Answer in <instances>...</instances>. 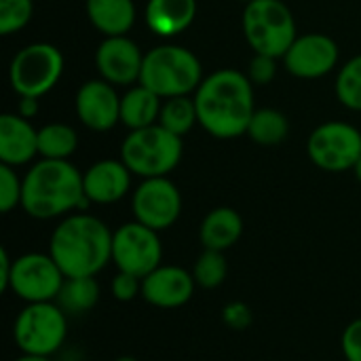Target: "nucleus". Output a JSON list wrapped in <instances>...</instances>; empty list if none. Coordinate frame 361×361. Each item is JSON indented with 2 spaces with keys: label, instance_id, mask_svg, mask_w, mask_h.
<instances>
[{
  "label": "nucleus",
  "instance_id": "10",
  "mask_svg": "<svg viewBox=\"0 0 361 361\" xmlns=\"http://www.w3.org/2000/svg\"><path fill=\"white\" fill-rule=\"evenodd\" d=\"M66 281L63 271L49 252H27L13 260L8 290L21 302H53Z\"/></svg>",
  "mask_w": 361,
  "mask_h": 361
},
{
  "label": "nucleus",
  "instance_id": "40",
  "mask_svg": "<svg viewBox=\"0 0 361 361\" xmlns=\"http://www.w3.org/2000/svg\"><path fill=\"white\" fill-rule=\"evenodd\" d=\"M241 2H245V4H247V2H252V0H241Z\"/></svg>",
  "mask_w": 361,
  "mask_h": 361
},
{
  "label": "nucleus",
  "instance_id": "7",
  "mask_svg": "<svg viewBox=\"0 0 361 361\" xmlns=\"http://www.w3.org/2000/svg\"><path fill=\"white\" fill-rule=\"evenodd\" d=\"M243 36L254 53L283 57L296 40V21L286 0H252L243 8Z\"/></svg>",
  "mask_w": 361,
  "mask_h": 361
},
{
  "label": "nucleus",
  "instance_id": "19",
  "mask_svg": "<svg viewBox=\"0 0 361 361\" xmlns=\"http://www.w3.org/2000/svg\"><path fill=\"white\" fill-rule=\"evenodd\" d=\"M197 17V0H148L144 21L161 38H173L188 30Z\"/></svg>",
  "mask_w": 361,
  "mask_h": 361
},
{
  "label": "nucleus",
  "instance_id": "9",
  "mask_svg": "<svg viewBox=\"0 0 361 361\" xmlns=\"http://www.w3.org/2000/svg\"><path fill=\"white\" fill-rule=\"evenodd\" d=\"M307 152L311 163L322 171H349L361 157V131L345 121L322 123L311 131L307 140Z\"/></svg>",
  "mask_w": 361,
  "mask_h": 361
},
{
  "label": "nucleus",
  "instance_id": "22",
  "mask_svg": "<svg viewBox=\"0 0 361 361\" xmlns=\"http://www.w3.org/2000/svg\"><path fill=\"white\" fill-rule=\"evenodd\" d=\"M163 99L144 85H133L121 95V123L129 129H144L159 123Z\"/></svg>",
  "mask_w": 361,
  "mask_h": 361
},
{
  "label": "nucleus",
  "instance_id": "36",
  "mask_svg": "<svg viewBox=\"0 0 361 361\" xmlns=\"http://www.w3.org/2000/svg\"><path fill=\"white\" fill-rule=\"evenodd\" d=\"M17 114H21L23 118L32 121L38 114V97H19Z\"/></svg>",
  "mask_w": 361,
  "mask_h": 361
},
{
  "label": "nucleus",
  "instance_id": "35",
  "mask_svg": "<svg viewBox=\"0 0 361 361\" xmlns=\"http://www.w3.org/2000/svg\"><path fill=\"white\" fill-rule=\"evenodd\" d=\"M13 256L8 254L6 247L0 250V292L6 294L8 290V281H11V271H13Z\"/></svg>",
  "mask_w": 361,
  "mask_h": 361
},
{
  "label": "nucleus",
  "instance_id": "27",
  "mask_svg": "<svg viewBox=\"0 0 361 361\" xmlns=\"http://www.w3.org/2000/svg\"><path fill=\"white\" fill-rule=\"evenodd\" d=\"M192 277L197 281V288L203 290H216L220 288L228 277V262L224 252L216 250H203L192 267Z\"/></svg>",
  "mask_w": 361,
  "mask_h": 361
},
{
  "label": "nucleus",
  "instance_id": "18",
  "mask_svg": "<svg viewBox=\"0 0 361 361\" xmlns=\"http://www.w3.org/2000/svg\"><path fill=\"white\" fill-rule=\"evenodd\" d=\"M38 157V129L17 112L0 114V163L11 167L32 165Z\"/></svg>",
  "mask_w": 361,
  "mask_h": 361
},
{
  "label": "nucleus",
  "instance_id": "34",
  "mask_svg": "<svg viewBox=\"0 0 361 361\" xmlns=\"http://www.w3.org/2000/svg\"><path fill=\"white\" fill-rule=\"evenodd\" d=\"M341 349L345 361H361V317L353 319L341 336Z\"/></svg>",
  "mask_w": 361,
  "mask_h": 361
},
{
  "label": "nucleus",
  "instance_id": "28",
  "mask_svg": "<svg viewBox=\"0 0 361 361\" xmlns=\"http://www.w3.org/2000/svg\"><path fill=\"white\" fill-rule=\"evenodd\" d=\"M334 89L338 102L345 108L361 112V55L351 57L347 63L341 66Z\"/></svg>",
  "mask_w": 361,
  "mask_h": 361
},
{
  "label": "nucleus",
  "instance_id": "2",
  "mask_svg": "<svg viewBox=\"0 0 361 361\" xmlns=\"http://www.w3.org/2000/svg\"><path fill=\"white\" fill-rule=\"evenodd\" d=\"M112 235L97 216L74 212L53 228L49 254L66 277H97L112 262Z\"/></svg>",
  "mask_w": 361,
  "mask_h": 361
},
{
  "label": "nucleus",
  "instance_id": "38",
  "mask_svg": "<svg viewBox=\"0 0 361 361\" xmlns=\"http://www.w3.org/2000/svg\"><path fill=\"white\" fill-rule=\"evenodd\" d=\"M353 171H355V178L360 180V184H361V157H360V161L355 163V167H353Z\"/></svg>",
  "mask_w": 361,
  "mask_h": 361
},
{
  "label": "nucleus",
  "instance_id": "24",
  "mask_svg": "<svg viewBox=\"0 0 361 361\" xmlns=\"http://www.w3.org/2000/svg\"><path fill=\"white\" fill-rule=\"evenodd\" d=\"M78 148V133L66 123H47L38 129V157L70 161Z\"/></svg>",
  "mask_w": 361,
  "mask_h": 361
},
{
  "label": "nucleus",
  "instance_id": "26",
  "mask_svg": "<svg viewBox=\"0 0 361 361\" xmlns=\"http://www.w3.org/2000/svg\"><path fill=\"white\" fill-rule=\"evenodd\" d=\"M197 123H199V114H197L195 97L180 95V97L163 99L161 114H159V125L161 127H165L167 131L184 137Z\"/></svg>",
  "mask_w": 361,
  "mask_h": 361
},
{
  "label": "nucleus",
  "instance_id": "37",
  "mask_svg": "<svg viewBox=\"0 0 361 361\" xmlns=\"http://www.w3.org/2000/svg\"><path fill=\"white\" fill-rule=\"evenodd\" d=\"M13 361H53V357H36V355H19V357H15Z\"/></svg>",
  "mask_w": 361,
  "mask_h": 361
},
{
  "label": "nucleus",
  "instance_id": "33",
  "mask_svg": "<svg viewBox=\"0 0 361 361\" xmlns=\"http://www.w3.org/2000/svg\"><path fill=\"white\" fill-rule=\"evenodd\" d=\"M222 322L226 328H231L235 332H243L254 324V313L245 302L233 300L222 309Z\"/></svg>",
  "mask_w": 361,
  "mask_h": 361
},
{
  "label": "nucleus",
  "instance_id": "15",
  "mask_svg": "<svg viewBox=\"0 0 361 361\" xmlns=\"http://www.w3.org/2000/svg\"><path fill=\"white\" fill-rule=\"evenodd\" d=\"M76 118L91 131L104 133L121 123V95L104 78L82 82L74 97Z\"/></svg>",
  "mask_w": 361,
  "mask_h": 361
},
{
  "label": "nucleus",
  "instance_id": "39",
  "mask_svg": "<svg viewBox=\"0 0 361 361\" xmlns=\"http://www.w3.org/2000/svg\"><path fill=\"white\" fill-rule=\"evenodd\" d=\"M114 361H137L135 357H131V355H123V357H116Z\"/></svg>",
  "mask_w": 361,
  "mask_h": 361
},
{
  "label": "nucleus",
  "instance_id": "21",
  "mask_svg": "<svg viewBox=\"0 0 361 361\" xmlns=\"http://www.w3.org/2000/svg\"><path fill=\"white\" fill-rule=\"evenodd\" d=\"M91 25L104 36H127L135 23L133 0H85Z\"/></svg>",
  "mask_w": 361,
  "mask_h": 361
},
{
  "label": "nucleus",
  "instance_id": "8",
  "mask_svg": "<svg viewBox=\"0 0 361 361\" xmlns=\"http://www.w3.org/2000/svg\"><path fill=\"white\" fill-rule=\"evenodd\" d=\"M63 53L51 42H30L21 47L8 63V82L19 97H42L63 74Z\"/></svg>",
  "mask_w": 361,
  "mask_h": 361
},
{
  "label": "nucleus",
  "instance_id": "11",
  "mask_svg": "<svg viewBox=\"0 0 361 361\" xmlns=\"http://www.w3.org/2000/svg\"><path fill=\"white\" fill-rule=\"evenodd\" d=\"M112 264L116 271L144 279L163 264V241L159 231L131 220L121 224L112 235Z\"/></svg>",
  "mask_w": 361,
  "mask_h": 361
},
{
  "label": "nucleus",
  "instance_id": "30",
  "mask_svg": "<svg viewBox=\"0 0 361 361\" xmlns=\"http://www.w3.org/2000/svg\"><path fill=\"white\" fill-rule=\"evenodd\" d=\"M23 195V178L17 173V167L0 163V212L11 214L13 209L21 207Z\"/></svg>",
  "mask_w": 361,
  "mask_h": 361
},
{
  "label": "nucleus",
  "instance_id": "29",
  "mask_svg": "<svg viewBox=\"0 0 361 361\" xmlns=\"http://www.w3.org/2000/svg\"><path fill=\"white\" fill-rule=\"evenodd\" d=\"M34 15V0H0V34L11 36L23 30Z\"/></svg>",
  "mask_w": 361,
  "mask_h": 361
},
{
  "label": "nucleus",
  "instance_id": "31",
  "mask_svg": "<svg viewBox=\"0 0 361 361\" xmlns=\"http://www.w3.org/2000/svg\"><path fill=\"white\" fill-rule=\"evenodd\" d=\"M247 78L254 87H262V85H271L277 76V57L271 55H262V53H254V57L247 63Z\"/></svg>",
  "mask_w": 361,
  "mask_h": 361
},
{
  "label": "nucleus",
  "instance_id": "32",
  "mask_svg": "<svg viewBox=\"0 0 361 361\" xmlns=\"http://www.w3.org/2000/svg\"><path fill=\"white\" fill-rule=\"evenodd\" d=\"M110 296L116 302H131L137 296H142V279L125 273V271H116V275L110 279Z\"/></svg>",
  "mask_w": 361,
  "mask_h": 361
},
{
  "label": "nucleus",
  "instance_id": "14",
  "mask_svg": "<svg viewBox=\"0 0 361 361\" xmlns=\"http://www.w3.org/2000/svg\"><path fill=\"white\" fill-rule=\"evenodd\" d=\"M144 55L129 36H104L95 49V70L114 87H133L140 82Z\"/></svg>",
  "mask_w": 361,
  "mask_h": 361
},
{
  "label": "nucleus",
  "instance_id": "17",
  "mask_svg": "<svg viewBox=\"0 0 361 361\" xmlns=\"http://www.w3.org/2000/svg\"><path fill=\"white\" fill-rule=\"evenodd\" d=\"M133 173L121 159H102L85 169L82 186L89 203L112 205L131 192Z\"/></svg>",
  "mask_w": 361,
  "mask_h": 361
},
{
  "label": "nucleus",
  "instance_id": "5",
  "mask_svg": "<svg viewBox=\"0 0 361 361\" xmlns=\"http://www.w3.org/2000/svg\"><path fill=\"white\" fill-rule=\"evenodd\" d=\"M184 137L167 131L159 123L129 131L121 144V161L135 178H165L182 161Z\"/></svg>",
  "mask_w": 361,
  "mask_h": 361
},
{
  "label": "nucleus",
  "instance_id": "1",
  "mask_svg": "<svg viewBox=\"0 0 361 361\" xmlns=\"http://www.w3.org/2000/svg\"><path fill=\"white\" fill-rule=\"evenodd\" d=\"M199 125L216 140H235L247 133L256 112L254 85L235 68H220L203 78L195 91Z\"/></svg>",
  "mask_w": 361,
  "mask_h": 361
},
{
  "label": "nucleus",
  "instance_id": "3",
  "mask_svg": "<svg viewBox=\"0 0 361 361\" xmlns=\"http://www.w3.org/2000/svg\"><path fill=\"white\" fill-rule=\"evenodd\" d=\"M89 205L82 171L70 161L40 159L23 176L21 209L34 220H61Z\"/></svg>",
  "mask_w": 361,
  "mask_h": 361
},
{
  "label": "nucleus",
  "instance_id": "12",
  "mask_svg": "<svg viewBox=\"0 0 361 361\" xmlns=\"http://www.w3.org/2000/svg\"><path fill=\"white\" fill-rule=\"evenodd\" d=\"M133 220L159 233L171 228L182 214V192L165 178H146L131 192Z\"/></svg>",
  "mask_w": 361,
  "mask_h": 361
},
{
  "label": "nucleus",
  "instance_id": "16",
  "mask_svg": "<svg viewBox=\"0 0 361 361\" xmlns=\"http://www.w3.org/2000/svg\"><path fill=\"white\" fill-rule=\"evenodd\" d=\"M192 271L178 264H161L142 279V300L157 309H180L195 296Z\"/></svg>",
  "mask_w": 361,
  "mask_h": 361
},
{
  "label": "nucleus",
  "instance_id": "25",
  "mask_svg": "<svg viewBox=\"0 0 361 361\" xmlns=\"http://www.w3.org/2000/svg\"><path fill=\"white\" fill-rule=\"evenodd\" d=\"M245 135L260 146H277L290 135V121L281 110L260 108L254 112Z\"/></svg>",
  "mask_w": 361,
  "mask_h": 361
},
{
  "label": "nucleus",
  "instance_id": "13",
  "mask_svg": "<svg viewBox=\"0 0 361 361\" xmlns=\"http://www.w3.org/2000/svg\"><path fill=\"white\" fill-rule=\"evenodd\" d=\"M338 57L341 49L332 36L309 32L298 34L281 59L292 76L302 80H315L334 72V68L338 66Z\"/></svg>",
  "mask_w": 361,
  "mask_h": 361
},
{
  "label": "nucleus",
  "instance_id": "23",
  "mask_svg": "<svg viewBox=\"0 0 361 361\" xmlns=\"http://www.w3.org/2000/svg\"><path fill=\"white\" fill-rule=\"evenodd\" d=\"M99 300V283L95 277H66L57 305L68 313V317L89 313Z\"/></svg>",
  "mask_w": 361,
  "mask_h": 361
},
{
  "label": "nucleus",
  "instance_id": "4",
  "mask_svg": "<svg viewBox=\"0 0 361 361\" xmlns=\"http://www.w3.org/2000/svg\"><path fill=\"white\" fill-rule=\"evenodd\" d=\"M201 59L186 47L165 42L152 47L144 55L140 85L154 91L161 99L195 95L203 82Z\"/></svg>",
  "mask_w": 361,
  "mask_h": 361
},
{
  "label": "nucleus",
  "instance_id": "6",
  "mask_svg": "<svg viewBox=\"0 0 361 361\" xmlns=\"http://www.w3.org/2000/svg\"><path fill=\"white\" fill-rule=\"evenodd\" d=\"M13 341L19 353L53 357L68 341V313L53 302H27L13 322Z\"/></svg>",
  "mask_w": 361,
  "mask_h": 361
},
{
  "label": "nucleus",
  "instance_id": "20",
  "mask_svg": "<svg viewBox=\"0 0 361 361\" xmlns=\"http://www.w3.org/2000/svg\"><path fill=\"white\" fill-rule=\"evenodd\" d=\"M243 235V218L233 207H216L207 212L199 226V241L203 250L226 252L239 243Z\"/></svg>",
  "mask_w": 361,
  "mask_h": 361
}]
</instances>
